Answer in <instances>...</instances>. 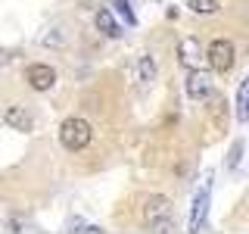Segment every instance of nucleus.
Masks as SVG:
<instances>
[{
	"instance_id": "f8f14e48",
	"label": "nucleus",
	"mask_w": 249,
	"mask_h": 234,
	"mask_svg": "<svg viewBox=\"0 0 249 234\" xmlns=\"http://www.w3.org/2000/svg\"><path fill=\"white\" fill-rule=\"evenodd\" d=\"M153 78H156V62H153V57H140V81H143V84H153Z\"/></svg>"
},
{
	"instance_id": "9d476101",
	"label": "nucleus",
	"mask_w": 249,
	"mask_h": 234,
	"mask_svg": "<svg viewBox=\"0 0 249 234\" xmlns=\"http://www.w3.org/2000/svg\"><path fill=\"white\" fill-rule=\"evenodd\" d=\"M237 122H249V78H243L237 94Z\"/></svg>"
},
{
	"instance_id": "20e7f679",
	"label": "nucleus",
	"mask_w": 249,
	"mask_h": 234,
	"mask_svg": "<svg viewBox=\"0 0 249 234\" xmlns=\"http://www.w3.org/2000/svg\"><path fill=\"white\" fill-rule=\"evenodd\" d=\"M212 175H206V184H202V191L193 197V206H190V222H187V228L190 231H199L202 225H206V213H209V200H212Z\"/></svg>"
},
{
	"instance_id": "6e6552de",
	"label": "nucleus",
	"mask_w": 249,
	"mask_h": 234,
	"mask_svg": "<svg viewBox=\"0 0 249 234\" xmlns=\"http://www.w3.org/2000/svg\"><path fill=\"white\" fill-rule=\"evenodd\" d=\"M178 57H181V66L196 69V66H199V57H202L199 41H196V38H184V41L178 44Z\"/></svg>"
},
{
	"instance_id": "423d86ee",
	"label": "nucleus",
	"mask_w": 249,
	"mask_h": 234,
	"mask_svg": "<svg viewBox=\"0 0 249 234\" xmlns=\"http://www.w3.org/2000/svg\"><path fill=\"white\" fill-rule=\"evenodd\" d=\"M187 97L190 100H209L212 97V81H209L206 72H199V69L187 72Z\"/></svg>"
},
{
	"instance_id": "ddd939ff",
	"label": "nucleus",
	"mask_w": 249,
	"mask_h": 234,
	"mask_svg": "<svg viewBox=\"0 0 249 234\" xmlns=\"http://www.w3.org/2000/svg\"><path fill=\"white\" fill-rule=\"evenodd\" d=\"M115 13H119L128 25H137V16H134V10H131V0H115Z\"/></svg>"
},
{
	"instance_id": "39448f33",
	"label": "nucleus",
	"mask_w": 249,
	"mask_h": 234,
	"mask_svg": "<svg viewBox=\"0 0 249 234\" xmlns=\"http://www.w3.org/2000/svg\"><path fill=\"white\" fill-rule=\"evenodd\" d=\"M25 81H28L31 91L44 94V91H50L53 84H56V72H53V66H47V62H31L25 69Z\"/></svg>"
},
{
	"instance_id": "7ed1b4c3",
	"label": "nucleus",
	"mask_w": 249,
	"mask_h": 234,
	"mask_svg": "<svg viewBox=\"0 0 249 234\" xmlns=\"http://www.w3.org/2000/svg\"><path fill=\"white\" fill-rule=\"evenodd\" d=\"M206 59H209V66H212V72L228 75L233 69V62H237V50H233V44L228 38H215L206 50Z\"/></svg>"
},
{
	"instance_id": "f257e3e1",
	"label": "nucleus",
	"mask_w": 249,
	"mask_h": 234,
	"mask_svg": "<svg viewBox=\"0 0 249 234\" xmlns=\"http://www.w3.org/2000/svg\"><path fill=\"white\" fill-rule=\"evenodd\" d=\"M143 218H146V225L159 234L175 231V206H171V200L162 197V194H153V197L143 203Z\"/></svg>"
},
{
	"instance_id": "9b49d317",
	"label": "nucleus",
	"mask_w": 249,
	"mask_h": 234,
	"mask_svg": "<svg viewBox=\"0 0 249 234\" xmlns=\"http://www.w3.org/2000/svg\"><path fill=\"white\" fill-rule=\"evenodd\" d=\"M187 6H190L196 16H212V13H218V0H187Z\"/></svg>"
},
{
	"instance_id": "f03ea898",
	"label": "nucleus",
	"mask_w": 249,
	"mask_h": 234,
	"mask_svg": "<svg viewBox=\"0 0 249 234\" xmlns=\"http://www.w3.org/2000/svg\"><path fill=\"white\" fill-rule=\"evenodd\" d=\"M90 140H93V128H90V122H88V119L69 116V119L59 125V144L66 147L69 153L84 150V147H88Z\"/></svg>"
},
{
	"instance_id": "1a4fd4ad",
	"label": "nucleus",
	"mask_w": 249,
	"mask_h": 234,
	"mask_svg": "<svg viewBox=\"0 0 249 234\" xmlns=\"http://www.w3.org/2000/svg\"><path fill=\"white\" fill-rule=\"evenodd\" d=\"M97 28L103 31L106 38H119V35H122L119 22L112 19V13H109V10H97Z\"/></svg>"
},
{
	"instance_id": "4468645a",
	"label": "nucleus",
	"mask_w": 249,
	"mask_h": 234,
	"mask_svg": "<svg viewBox=\"0 0 249 234\" xmlns=\"http://www.w3.org/2000/svg\"><path fill=\"white\" fill-rule=\"evenodd\" d=\"M240 156H243V140H233L231 156H228V166H231V169H237V166H240Z\"/></svg>"
},
{
	"instance_id": "0eeeda50",
	"label": "nucleus",
	"mask_w": 249,
	"mask_h": 234,
	"mask_svg": "<svg viewBox=\"0 0 249 234\" xmlns=\"http://www.w3.org/2000/svg\"><path fill=\"white\" fill-rule=\"evenodd\" d=\"M3 122L10 125V128H16V131H31L35 128V116H31V109H25V106H6Z\"/></svg>"
}]
</instances>
